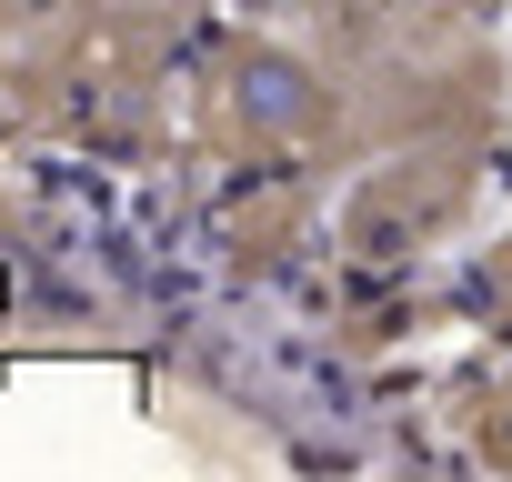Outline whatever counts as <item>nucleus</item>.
<instances>
[{
    "label": "nucleus",
    "instance_id": "1",
    "mask_svg": "<svg viewBox=\"0 0 512 482\" xmlns=\"http://www.w3.org/2000/svg\"><path fill=\"white\" fill-rule=\"evenodd\" d=\"M191 121L231 161H302L342 141V81L272 31H221L191 71Z\"/></svg>",
    "mask_w": 512,
    "mask_h": 482
}]
</instances>
